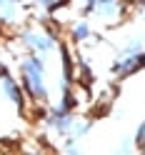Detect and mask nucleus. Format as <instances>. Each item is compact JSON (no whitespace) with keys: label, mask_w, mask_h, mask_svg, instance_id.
I'll use <instances>...</instances> for the list:
<instances>
[{"label":"nucleus","mask_w":145,"mask_h":155,"mask_svg":"<svg viewBox=\"0 0 145 155\" xmlns=\"http://www.w3.org/2000/svg\"><path fill=\"white\" fill-rule=\"evenodd\" d=\"M20 75H23V85L20 88L38 103H48L50 98V88H48V63L45 55L38 53H28L20 60Z\"/></svg>","instance_id":"f257e3e1"},{"label":"nucleus","mask_w":145,"mask_h":155,"mask_svg":"<svg viewBox=\"0 0 145 155\" xmlns=\"http://www.w3.org/2000/svg\"><path fill=\"white\" fill-rule=\"evenodd\" d=\"M18 40L25 50L38 53V55H50L58 50V35H50L45 30H35V28H23L18 33Z\"/></svg>","instance_id":"f03ea898"},{"label":"nucleus","mask_w":145,"mask_h":155,"mask_svg":"<svg viewBox=\"0 0 145 155\" xmlns=\"http://www.w3.org/2000/svg\"><path fill=\"white\" fill-rule=\"evenodd\" d=\"M0 93H3V98H5L8 103H13V105H15V110H18V113H23V110H25V95H23V88L10 78V73L0 78Z\"/></svg>","instance_id":"7ed1b4c3"},{"label":"nucleus","mask_w":145,"mask_h":155,"mask_svg":"<svg viewBox=\"0 0 145 155\" xmlns=\"http://www.w3.org/2000/svg\"><path fill=\"white\" fill-rule=\"evenodd\" d=\"M140 68H143V53H133V55H118V60L110 65V70L118 78H130Z\"/></svg>","instance_id":"20e7f679"},{"label":"nucleus","mask_w":145,"mask_h":155,"mask_svg":"<svg viewBox=\"0 0 145 155\" xmlns=\"http://www.w3.org/2000/svg\"><path fill=\"white\" fill-rule=\"evenodd\" d=\"M125 0H95V8H93V15L103 18L108 23H115L120 20L123 13H125Z\"/></svg>","instance_id":"39448f33"},{"label":"nucleus","mask_w":145,"mask_h":155,"mask_svg":"<svg viewBox=\"0 0 145 155\" xmlns=\"http://www.w3.org/2000/svg\"><path fill=\"white\" fill-rule=\"evenodd\" d=\"M70 35L75 43H88V40H95V33H93V25L88 20H78L70 25Z\"/></svg>","instance_id":"423d86ee"},{"label":"nucleus","mask_w":145,"mask_h":155,"mask_svg":"<svg viewBox=\"0 0 145 155\" xmlns=\"http://www.w3.org/2000/svg\"><path fill=\"white\" fill-rule=\"evenodd\" d=\"M35 5L40 10H45V13H53L58 8H63V0H35Z\"/></svg>","instance_id":"0eeeda50"},{"label":"nucleus","mask_w":145,"mask_h":155,"mask_svg":"<svg viewBox=\"0 0 145 155\" xmlns=\"http://www.w3.org/2000/svg\"><path fill=\"white\" fill-rule=\"evenodd\" d=\"M65 155H83V150H80L78 140H73V138H65Z\"/></svg>","instance_id":"6e6552de"},{"label":"nucleus","mask_w":145,"mask_h":155,"mask_svg":"<svg viewBox=\"0 0 145 155\" xmlns=\"http://www.w3.org/2000/svg\"><path fill=\"white\" fill-rule=\"evenodd\" d=\"M143 145V125H138V130H135V148H140Z\"/></svg>","instance_id":"1a4fd4ad"},{"label":"nucleus","mask_w":145,"mask_h":155,"mask_svg":"<svg viewBox=\"0 0 145 155\" xmlns=\"http://www.w3.org/2000/svg\"><path fill=\"white\" fill-rule=\"evenodd\" d=\"M8 3H10V0H0V8H3V5H8Z\"/></svg>","instance_id":"9d476101"}]
</instances>
